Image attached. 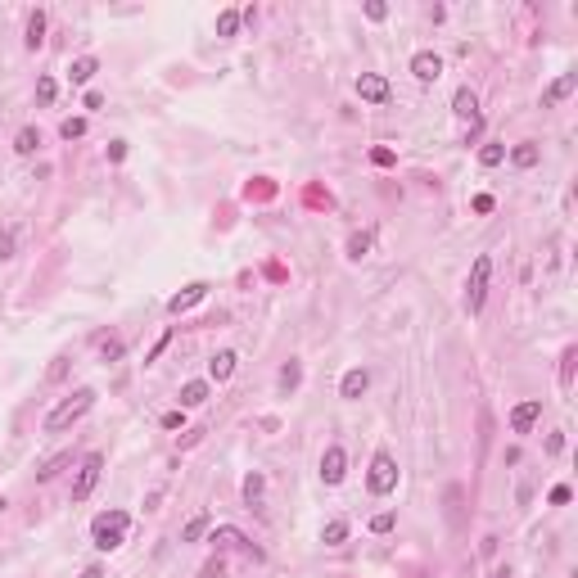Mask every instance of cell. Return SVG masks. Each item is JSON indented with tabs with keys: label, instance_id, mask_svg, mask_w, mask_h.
Masks as SVG:
<instances>
[{
	"label": "cell",
	"instance_id": "44",
	"mask_svg": "<svg viewBox=\"0 0 578 578\" xmlns=\"http://www.w3.org/2000/svg\"><path fill=\"white\" fill-rule=\"evenodd\" d=\"M493 578H510V570H497V574H493Z\"/></svg>",
	"mask_w": 578,
	"mask_h": 578
},
{
	"label": "cell",
	"instance_id": "17",
	"mask_svg": "<svg viewBox=\"0 0 578 578\" xmlns=\"http://www.w3.org/2000/svg\"><path fill=\"white\" fill-rule=\"evenodd\" d=\"M41 41H45V14L36 9V14L27 18V36H23V45H27V50H41Z\"/></svg>",
	"mask_w": 578,
	"mask_h": 578
},
{
	"label": "cell",
	"instance_id": "29",
	"mask_svg": "<svg viewBox=\"0 0 578 578\" xmlns=\"http://www.w3.org/2000/svg\"><path fill=\"white\" fill-rule=\"evenodd\" d=\"M122 353H127V343H122V339H104L100 343V362H122Z\"/></svg>",
	"mask_w": 578,
	"mask_h": 578
},
{
	"label": "cell",
	"instance_id": "39",
	"mask_svg": "<svg viewBox=\"0 0 578 578\" xmlns=\"http://www.w3.org/2000/svg\"><path fill=\"white\" fill-rule=\"evenodd\" d=\"M565 502H570V488L556 484V488H551V506H565Z\"/></svg>",
	"mask_w": 578,
	"mask_h": 578
},
{
	"label": "cell",
	"instance_id": "11",
	"mask_svg": "<svg viewBox=\"0 0 578 578\" xmlns=\"http://www.w3.org/2000/svg\"><path fill=\"white\" fill-rule=\"evenodd\" d=\"M366 389H371V375H366L362 366H353V371H343V380H339V393H343V398H348V402H357Z\"/></svg>",
	"mask_w": 578,
	"mask_h": 578
},
{
	"label": "cell",
	"instance_id": "18",
	"mask_svg": "<svg viewBox=\"0 0 578 578\" xmlns=\"http://www.w3.org/2000/svg\"><path fill=\"white\" fill-rule=\"evenodd\" d=\"M68 73H73V82H77V86H86L95 73H100V64H95L91 54H82V59H73V68H68Z\"/></svg>",
	"mask_w": 578,
	"mask_h": 578
},
{
	"label": "cell",
	"instance_id": "23",
	"mask_svg": "<svg viewBox=\"0 0 578 578\" xmlns=\"http://www.w3.org/2000/svg\"><path fill=\"white\" fill-rule=\"evenodd\" d=\"M239 32V9H221L217 14V36H235Z\"/></svg>",
	"mask_w": 578,
	"mask_h": 578
},
{
	"label": "cell",
	"instance_id": "25",
	"mask_svg": "<svg viewBox=\"0 0 578 578\" xmlns=\"http://www.w3.org/2000/svg\"><path fill=\"white\" fill-rule=\"evenodd\" d=\"M213 542H221V547H249V538L239 533V528H230V524H221L217 533H213Z\"/></svg>",
	"mask_w": 578,
	"mask_h": 578
},
{
	"label": "cell",
	"instance_id": "27",
	"mask_svg": "<svg viewBox=\"0 0 578 578\" xmlns=\"http://www.w3.org/2000/svg\"><path fill=\"white\" fill-rule=\"evenodd\" d=\"M68 461H73V452H64V457H54V461H45V466H41V470H36V479H41V484H50V479H54V475H59V470H64V466H68Z\"/></svg>",
	"mask_w": 578,
	"mask_h": 578
},
{
	"label": "cell",
	"instance_id": "1",
	"mask_svg": "<svg viewBox=\"0 0 578 578\" xmlns=\"http://www.w3.org/2000/svg\"><path fill=\"white\" fill-rule=\"evenodd\" d=\"M127 524H131L127 510H100V515L91 519V542H95V551H118Z\"/></svg>",
	"mask_w": 578,
	"mask_h": 578
},
{
	"label": "cell",
	"instance_id": "41",
	"mask_svg": "<svg viewBox=\"0 0 578 578\" xmlns=\"http://www.w3.org/2000/svg\"><path fill=\"white\" fill-rule=\"evenodd\" d=\"M475 213H493V195H475Z\"/></svg>",
	"mask_w": 578,
	"mask_h": 578
},
{
	"label": "cell",
	"instance_id": "37",
	"mask_svg": "<svg viewBox=\"0 0 578 578\" xmlns=\"http://www.w3.org/2000/svg\"><path fill=\"white\" fill-rule=\"evenodd\" d=\"M366 18H371V23H380V18H389V5H384V0H371V5H366Z\"/></svg>",
	"mask_w": 578,
	"mask_h": 578
},
{
	"label": "cell",
	"instance_id": "15",
	"mask_svg": "<svg viewBox=\"0 0 578 578\" xmlns=\"http://www.w3.org/2000/svg\"><path fill=\"white\" fill-rule=\"evenodd\" d=\"M538 158H542V149H538L533 140H519L515 149H510V163H515V168H538Z\"/></svg>",
	"mask_w": 578,
	"mask_h": 578
},
{
	"label": "cell",
	"instance_id": "19",
	"mask_svg": "<svg viewBox=\"0 0 578 578\" xmlns=\"http://www.w3.org/2000/svg\"><path fill=\"white\" fill-rule=\"evenodd\" d=\"M321 542L325 547H343L348 542V524H343V519H330V524L321 528Z\"/></svg>",
	"mask_w": 578,
	"mask_h": 578
},
{
	"label": "cell",
	"instance_id": "10",
	"mask_svg": "<svg viewBox=\"0 0 578 578\" xmlns=\"http://www.w3.org/2000/svg\"><path fill=\"white\" fill-rule=\"evenodd\" d=\"M357 95L366 104H384V100H389V82H384L380 73H362L357 77Z\"/></svg>",
	"mask_w": 578,
	"mask_h": 578
},
{
	"label": "cell",
	"instance_id": "36",
	"mask_svg": "<svg viewBox=\"0 0 578 578\" xmlns=\"http://www.w3.org/2000/svg\"><path fill=\"white\" fill-rule=\"evenodd\" d=\"M14 258V230H0V262Z\"/></svg>",
	"mask_w": 578,
	"mask_h": 578
},
{
	"label": "cell",
	"instance_id": "7",
	"mask_svg": "<svg viewBox=\"0 0 578 578\" xmlns=\"http://www.w3.org/2000/svg\"><path fill=\"white\" fill-rule=\"evenodd\" d=\"M411 77H416V82H438V77H443V59L434 50H416V54H411Z\"/></svg>",
	"mask_w": 578,
	"mask_h": 578
},
{
	"label": "cell",
	"instance_id": "34",
	"mask_svg": "<svg viewBox=\"0 0 578 578\" xmlns=\"http://www.w3.org/2000/svg\"><path fill=\"white\" fill-rule=\"evenodd\" d=\"M371 163H375V168H393V163H398V154L380 144V149H371Z\"/></svg>",
	"mask_w": 578,
	"mask_h": 578
},
{
	"label": "cell",
	"instance_id": "35",
	"mask_svg": "<svg viewBox=\"0 0 578 578\" xmlns=\"http://www.w3.org/2000/svg\"><path fill=\"white\" fill-rule=\"evenodd\" d=\"M244 497L258 506V497H262V475H249V479H244Z\"/></svg>",
	"mask_w": 578,
	"mask_h": 578
},
{
	"label": "cell",
	"instance_id": "4",
	"mask_svg": "<svg viewBox=\"0 0 578 578\" xmlns=\"http://www.w3.org/2000/svg\"><path fill=\"white\" fill-rule=\"evenodd\" d=\"M366 488H371L375 497H389L393 488H398V461H393V452H375V457H371V475H366Z\"/></svg>",
	"mask_w": 578,
	"mask_h": 578
},
{
	"label": "cell",
	"instance_id": "24",
	"mask_svg": "<svg viewBox=\"0 0 578 578\" xmlns=\"http://www.w3.org/2000/svg\"><path fill=\"white\" fill-rule=\"evenodd\" d=\"M366 253H371V230H357V235L348 239V258H353V262H362Z\"/></svg>",
	"mask_w": 578,
	"mask_h": 578
},
{
	"label": "cell",
	"instance_id": "40",
	"mask_svg": "<svg viewBox=\"0 0 578 578\" xmlns=\"http://www.w3.org/2000/svg\"><path fill=\"white\" fill-rule=\"evenodd\" d=\"M68 375V357H54V366H50V380H64Z\"/></svg>",
	"mask_w": 578,
	"mask_h": 578
},
{
	"label": "cell",
	"instance_id": "21",
	"mask_svg": "<svg viewBox=\"0 0 578 578\" xmlns=\"http://www.w3.org/2000/svg\"><path fill=\"white\" fill-rule=\"evenodd\" d=\"M208 524H213V519H208V515H195V519H190L186 528H181V542H199V538L208 533Z\"/></svg>",
	"mask_w": 578,
	"mask_h": 578
},
{
	"label": "cell",
	"instance_id": "6",
	"mask_svg": "<svg viewBox=\"0 0 578 578\" xmlns=\"http://www.w3.org/2000/svg\"><path fill=\"white\" fill-rule=\"evenodd\" d=\"M343 475H348V457H343L339 443H330V447H325V457H321V479L334 488V484H343Z\"/></svg>",
	"mask_w": 578,
	"mask_h": 578
},
{
	"label": "cell",
	"instance_id": "43",
	"mask_svg": "<svg viewBox=\"0 0 578 578\" xmlns=\"http://www.w3.org/2000/svg\"><path fill=\"white\" fill-rule=\"evenodd\" d=\"M86 109H104V95L100 91H86Z\"/></svg>",
	"mask_w": 578,
	"mask_h": 578
},
{
	"label": "cell",
	"instance_id": "2",
	"mask_svg": "<svg viewBox=\"0 0 578 578\" xmlns=\"http://www.w3.org/2000/svg\"><path fill=\"white\" fill-rule=\"evenodd\" d=\"M95 407V389H77L73 398H64L59 407L45 416V434H59V429H68V425H77V420L86 416V411Z\"/></svg>",
	"mask_w": 578,
	"mask_h": 578
},
{
	"label": "cell",
	"instance_id": "31",
	"mask_svg": "<svg viewBox=\"0 0 578 578\" xmlns=\"http://www.w3.org/2000/svg\"><path fill=\"white\" fill-rule=\"evenodd\" d=\"M54 77H36V104H54Z\"/></svg>",
	"mask_w": 578,
	"mask_h": 578
},
{
	"label": "cell",
	"instance_id": "32",
	"mask_svg": "<svg viewBox=\"0 0 578 578\" xmlns=\"http://www.w3.org/2000/svg\"><path fill=\"white\" fill-rule=\"evenodd\" d=\"M393 524H398V515H393V510H380V515L371 519V533H389Z\"/></svg>",
	"mask_w": 578,
	"mask_h": 578
},
{
	"label": "cell",
	"instance_id": "22",
	"mask_svg": "<svg viewBox=\"0 0 578 578\" xmlns=\"http://www.w3.org/2000/svg\"><path fill=\"white\" fill-rule=\"evenodd\" d=\"M502 158H506V144L502 140H488L484 149H479V163H484V168H497Z\"/></svg>",
	"mask_w": 578,
	"mask_h": 578
},
{
	"label": "cell",
	"instance_id": "14",
	"mask_svg": "<svg viewBox=\"0 0 578 578\" xmlns=\"http://www.w3.org/2000/svg\"><path fill=\"white\" fill-rule=\"evenodd\" d=\"M204 402H208V380L181 384V411H186V407H204Z\"/></svg>",
	"mask_w": 578,
	"mask_h": 578
},
{
	"label": "cell",
	"instance_id": "33",
	"mask_svg": "<svg viewBox=\"0 0 578 578\" xmlns=\"http://www.w3.org/2000/svg\"><path fill=\"white\" fill-rule=\"evenodd\" d=\"M199 578H226V561H221V556H213V561L199 570Z\"/></svg>",
	"mask_w": 578,
	"mask_h": 578
},
{
	"label": "cell",
	"instance_id": "5",
	"mask_svg": "<svg viewBox=\"0 0 578 578\" xmlns=\"http://www.w3.org/2000/svg\"><path fill=\"white\" fill-rule=\"evenodd\" d=\"M100 475H104V457L91 452V457L82 461V470H77V479H73V502H86V497L95 493V484H100Z\"/></svg>",
	"mask_w": 578,
	"mask_h": 578
},
{
	"label": "cell",
	"instance_id": "20",
	"mask_svg": "<svg viewBox=\"0 0 578 578\" xmlns=\"http://www.w3.org/2000/svg\"><path fill=\"white\" fill-rule=\"evenodd\" d=\"M14 149L18 154H36V149H41V131H36V127H23L14 136Z\"/></svg>",
	"mask_w": 578,
	"mask_h": 578
},
{
	"label": "cell",
	"instance_id": "26",
	"mask_svg": "<svg viewBox=\"0 0 578 578\" xmlns=\"http://www.w3.org/2000/svg\"><path fill=\"white\" fill-rule=\"evenodd\" d=\"M298 380H303V366H298V362H285V366H281V389H285V393H294V389H298Z\"/></svg>",
	"mask_w": 578,
	"mask_h": 578
},
{
	"label": "cell",
	"instance_id": "3",
	"mask_svg": "<svg viewBox=\"0 0 578 578\" xmlns=\"http://www.w3.org/2000/svg\"><path fill=\"white\" fill-rule=\"evenodd\" d=\"M488 281H493V258L479 253L475 267H470V281H466V312L479 316L484 312V298H488Z\"/></svg>",
	"mask_w": 578,
	"mask_h": 578
},
{
	"label": "cell",
	"instance_id": "13",
	"mask_svg": "<svg viewBox=\"0 0 578 578\" xmlns=\"http://www.w3.org/2000/svg\"><path fill=\"white\" fill-rule=\"evenodd\" d=\"M208 375H213L217 384H221V380H230V375H235V353H230V348L213 353V362H208Z\"/></svg>",
	"mask_w": 578,
	"mask_h": 578
},
{
	"label": "cell",
	"instance_id": "12",
	"mask_svg": "<svg viewBox=\"0 0 578 578\" xmlns=\"http://www.w3.org/2000/svg\"><path fill=\"white\" fill-rule=\"evenodd\" d=\"M452 113L466 118V122H479V95L470 91V86H461V91L452 95Z\"/></svg>",
	"mask_w": 578,
	"mask_h": 578
},
{
	"label": "cell",
	"instance_id": "28",
	"mask_svg": "<svg viewBox=\"0 0 578 578\" xmlns=\"http://www.w3.org/2000/svg\"><path fill=\"white\" fill-rule=\"evenodd\" d=\"M574 362H578V348H565V357H561V389H570V384H574Z\"/></svg>",
	"mask_w": 578,
	"mask_h": 578
},
{
	"label": "cell",
	"instance_id": "16",
	"mask_svg": "<svg viewBox=\"0 0 578 578\" xmlns=\"http://www.w3.org/2000/svg\"><path fill=\"white\" fill-rule=\"evenodd\" d=\"M574 86H578V73H565L561 82H556L551 91L542 95V104H561V100H570V95H574Z\"/></svg>",
	"mask_w": 578,
	"mask_h": 578
},
{
	"label": "cell",
	"instance_id": "9",
	"mask_svg": "<svg viewBox=\"0 0 578 578\" xmlns=\"http://www.w3.org/2000/svg\"><path fill=\"white\" fill-rule=\"evenodd\" d=\"M204 298H208V285H204V281H195V285L181 289V294H172V298H168V312H172V316H181V312H190L195 303H204Z\"/></svg>",
	"mask_w": 578,
	"mask_h": 578
},
{
	"label": "cell",
	"instance_id": "30",
	"mask_svg": "<svg viewBox=\"0 0 578 578\" xmlns=\"http://www.w3.org/2000/svg\"><path fill=\"white\" fill-rule=\"evenodd\" d=\"M59 136H64V140H82V136H86V118H64Z\"/></svg>",
	"mask_w": 578,
	"mask_h": 578
},
{
	"label": "cell",
	"instance_id": "38",
	"mask_svg": "<svg viewBox=\"0 0 578 578\" xmlns=\"http://www.w3.org/2000/svg\"><path fill=\"white\" fill-rule=\"evenodd\" d=\"M109 158H113V163L127 158V140H113V144H109Z\"/></svg>",
	"mask_w": 578,
	"mask_h": 578
},
{
	"label": "cell",
	"instance_id": "8",
	"mask_svg": "<svg viewBox=\"0 0 578 578\" xmlns=\"http://www.w3.org/2000/svg\"><path fill=\"white\" fill-rule=\"evenodd\" d=\"M538 416H542V398H528V402H519L515 411H510V434H528L538 425Z\"/></svg>",
	"mask_w": 578,
	"mask_h": 578
},
{
	"label": "cell",
	"instance_id": "42",
	"mask_svg": "<svg viewBox=\"0 0 578 578\" xmlns=\"http://www.w3.org/2000/svg\"><path fill=\"white\" fill-rule=\"evenodd\" d=\"M181 420H186L181 411H168V416H163V429H181Z\"/></svg>",
	"mask_w": 578,
	"mask_h": 578
}]
</instances>
